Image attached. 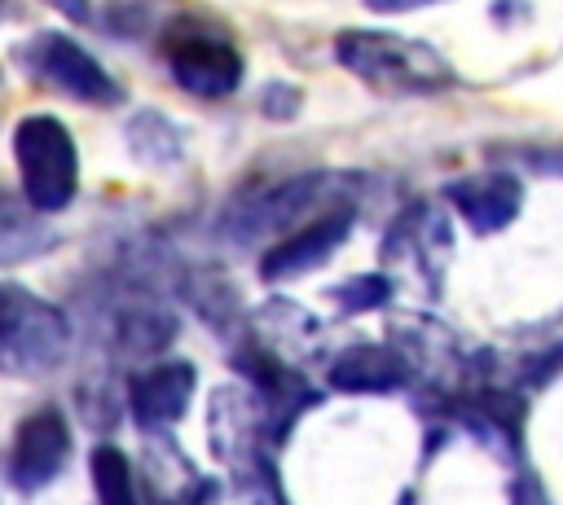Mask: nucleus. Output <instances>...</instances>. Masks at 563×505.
I'll return each mask as SVG.
<instances>
[{
	"label": "nucleus",
	"mask_w": 563,
	"mask_h": 505,
	"mask_svg": "<svg viewBox=\"0 0 563 505\" xmlns=\"http://www.w3.org/2000/svg\"><path fill=\"white\" fill-rule=\"evenodd\" d=\"M334 57L347 75L383 97H435L453 88V66L422 40L391 31H339Z\"/></svg>",
	"instance_id": "nucleus-1"
},
{
	"label": "nucleus",
	"mask_w": 563,
	"mask_h": 505,
	"mask_svg": "<svg viewBox=\"0 0 563 505\" xmlns=\"http://www.w3.org/2000/svg\"><path fill=\"white\" fill-rule=\"evenodd\" d=\"M70 351V321L57 303L18 281H0V373L44 378Z\"/></svg>",
	"instance_id": "nucleus-2"
},
{
	"label": "nucleus",
	"mask_w": 563,
	"mask_h": 505,
	"mask_svg": "<svg viewBox=\"0 0 563 505\" xmlns=\"http://www.w3.org/2000/svg\"><path fill=\"white\" fill-rule=\"evenodd\" d=\"M347 180L334 176V171H303V176H290L255 198H246L242 206H233L224 220H220V233L229 242H260V237H286L295 228H303L308 220L334 211V206H347V198H339Z\"/></svg>",
	"instance_id": "nucleus-3"
},
{
	"label": "nucleus",
	"mask_w": 563,
	"mask_h": 505,
	"mask_svg": "<svg viewBox=\"0 0 563 505\" xmlns=\"http://www.w3.org/2000/svg\"><path fill=\"white\" fill-rule=\"evenodd\" d=\"M13 162L22 180V198L40 211H66L79 189V149L62 119L53 114H26L13 127Z\"/></svg>",
	"instance_id": "nucleus-4"
},
{
	"label": "nucleus",
	"mask_w": 563,
	"mask_h": 505,
	"mask_svg": "<svg viewBox=\"0 0 563 505\" xmlns=\"http://www.w3.org/2000/svg\"><path fill=\"white\" fill-rule=\"evenodd\" d=\"M18 57H22V66H26L40 83L57 88V92L70 97V101H84V105H114V101L123 97L119 83L110 79V70H106L79 40H70V35H62V31H35L31 40H22Z\"/></svg>",
	"instance_id": "nucleus-5"
},
{
	"label": "nucleus",
	"mask_w": 563,
	"mask_h": 505,
	"mask_svg": "<svg viewBox=\"0 0 563 505\" xmlns=\"http://www.w3.org/2000/svg\"><path fill=\"white\" fill-rule=\"evenodd\" d=\"M66 457H70V422L62 408L48 404L18 422V430L9 439L4 474L18 492H40L62 474Z\"/></svg>",
	"instance_id": "nucleus-6"
},
{
	"label": "nucleus",
	"mask_w": 563,
	"mask_h": 505,
	"mask_svg": "<svg viewBox=\"0 0 563 505\" xmlns=\"http://www.w3.org/2000/svg\"><path fill=\"white\" fill-rule=\"evenodd\" d=\"M167 70L189 97H202V101H220L242 83L238 48L216 35H180L167 48Z\"/></svg>",
	"instance_id": "nucleus-7"
},
{
	"label": "nucleus",
	"mask_w": 563,
	"mask_h": 505,
	"mask_svg": "<svg viewBox=\"0 0 563 505\" xmlns=\"http://www.w3.org/2000/svg\"><path fill=\"white\" fill-rule=\"evenodd\" d=\"M352 228V206H334L317 220H308L303 228L277 237L264 255H260V277L264 281H286V277H303L312 268H321L347 237Z\"/></svg>",
	"instance_id": "nucleus-8"
},
{
	"label": "nucleus",
	"mask_w": 563,
	"mask_h": 505,
	"mask_svg": "<svg viewBox=\"0 0 563 505\" xmlns=\"http://www.w3.org/2000/svg\"><path fill=\"white\" fill-rule=\"evenodd\" d=\"M194 400V364L189 360H163L145 373H136L132 382V413H136V426L145 430H158V426H172Z\"/></svg>",
	"instance_id": "nucleus-9"
},
{
	"label": "nucleus",
	"mask_w": 563,
	"mask_h": 505,
	"mask_svg": "<svg viewBox=\"0 0 563 505\" xmlns=\"http://www.w3.org/2000/svg\"><path fill=\"white\" fill-rule=\"evenodd\" d=\"M519 180L506 171H479L449 189V202L475 233H497L519 215Z\"/></svg>",
	"instance_id": "nucleus-10"
},
{
	"label": "nucleus",
	"mask_w": 563,
	"mask_h": 505,
	"mask_svg": "<svg viewBox=\"0 0 563 505\" xmlns=\"http://www.w3.org/2000/svg\"><path fill=\"white\" fill-rule=\"evenodd\" d=\"M405 378H409L405 356L383 343H356L339 351L330 364V386L339 391H396Z\"/></svg>",
	"instance_id": "nucleus-11"
},
{
	"label": "nucleus",
	"mask_w": 563,
	"mask_h": 505,
	"mask_svg": "<svg viewBox=\"0 0 563 505\" xmlns=\"http://www.w3.org/2000/svg\"><path fill=\"white\" fill-rule=\"evenodd\" d=\"M40 211L22 198H9L4 189H0V263H18V259H31L35 250H44L48 246V233L40 228V220H35Z\"/></svg>",
	"instance_id": "nucleus-12"
},
{
	"label": "nucleus",
	"mask_w": 563,
	"mask_h": 505,
	"mask_svg": "<svg viewBox=\"0 0 563 505\" xmlns=\"http://www.w3.org/2000/svg\"><path fill=\"white\" fill-rule=\"evenodd\" d=\"M88 470H92L97 505H136L132 465H128V457H123L114 444H97L92 457H88Z\"/></svg>",
	"instance_id": "nucleus-13"
},
{
	"label": "nucleus",
	"mask_w": 563,
	"mask_h": 505,
	"mask_svg": "<svg viewBox=\"0 0 563 505\" xmlns=\"http://www.w3.org/2000/svg\"><path fill=\"white\" fill-rule=\"evenodd\" d=\"M180 127H172L158 110H141L132 123H128V145H132V154L141 158V162H154V167H163V162H172L176 154H180V136H176Z\"/></svg>",
	"instance_id": "nucleus-14"
},
{
	"label": "nucleus",
	"mask_w": 563,
	"mask_h": 505,
	"mask_svg": "<svg viewBox=\"0 0 563 505\" xmlns=\"http://www.w3.org/2000/svg\"><path fill=\"white\" fill-rule=\"evenodd\" d=\"M334 299H339L347 312H365V307H374V303L387 299V281H383V277H356V281L334 285Z\"/></svg>",
	"instance_id": "nucleus-15"
},
{
	"label": "nucleus",
	"mask_w": 563,
	"mask_h": 505,
	"mask_svg": "<svg viewBox=\"0 0 563 505\" xmlns=\"http://www.w3.org/2000/svg\"><path fill=\"white\" fill-rule=\"evenodd\" d=\"M176 505H220V487L207 483V479H194V483L176 496Z\"/></svg>",
	"instance_id": "nucleus-16"
},
{
	"label": "nucleus",
	"mask_w": 563,
	"mask_h": 505,
	"mask_svg": "<svg viewBox=\"0 0 563 505\" xmlns=\"http://www.w3.org/2000/svg\"><path fill=\"white\" fill-rule=\"evenodd\" d=\"M427 4H440V0H365V9H374V13H413Z\"/></svg>",
	"instance_id": "nucleus-17"
},
{
	"label": "nucleus",
	"mask_w": 563,
	"mask_h": 505,
	"mask_svg": "<svg viewBox=\"0 0 563 505\" xmlns=\"http://www.w3.org/2000/svg\"><path fill=\"white\" fill-rule=\"evenodd\" d=\"M44 4H53L62 18H70V22H84L88 18V0H44Z\"/></svg>",
	"instance_id": "nucleus-18"
},
{
	"label": "nucleus",
	"mask_w": 563,
	"mask_h": 505,
	"mask_svg": "<svg viewBox=\"0 0 563 505\" xmlns=\"http://www.w3.org/2000/svg\"><path fill=\"white\" fill-rule=\"evenodd\" d=\"M0 9H4V0H0Z\"/></svg>",
	"instance_id": "nucleus-19"
}]
</instances>
